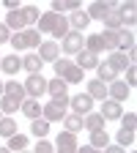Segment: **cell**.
<instances>
[{"instance_id": "26", "label": "cell", "mask_w": 137, "mask_h": 153, "mask_svg": "<svg viewBox=\"0 0 137 153\" xmlns=\"http://www.w3.org/2000/svg\"><path fill=\"white\" fill-rule=\"evenodd\" d=\"M118 16H121V25H134V16H137L134 3H124V6L118 8Z\"/></svg>"}, {"instance_id": "37", "label": "cell", "mask_w": 137, "mask_h": 153, "mask_svg": "<svg viewBox=\"0 0 137 153\" xmlns=\"http://www.w3.org/2000/svg\"><path fill=\"white\" fill-rule=\"evenodd\" d=\"M134 126H137L134 112H126V115H121V128H126V131H134Z\"/></svg>"}, {"instance_id": "36", "label": "cell", "mask_w": 137, "mask_h": 153, "mask_svg": "<svg viewBox=\"0 0 137 153\" xmlns=\"http://www.w3.org/2000/svg\"><path fill=\"white\" fill-rule=\"evenodd\" d=\"M22 14H25V22H28V25H36V22H38V16H41L36 6H25Z\"/></svg>"}, {"instance_id": "3", "label": "cell", "mask_w": 137, "mask_h": 153, "mask_svg": "<svg viewBox=\"0 0 137 153\" xmlns=\"http://www.w3.org/2000/svg\"><path fill=\"white\" fill-rule=\"evenodd\" d=\"M22 88H25V93L30 96V99H38V96H44V93H47V79H44L41 74H30L28 79H25Z\"/></svg>"}, {"instance_id": "20", "label": "cell", "mask_w": 137, "mask_h": 153, "mask_svg": "<svg viewBox=\"0 0 137 153\" xmlns=\"http://www.w3.org/2000/svg\"><path fill=\"white\" fill-rule=\"evenodd\" d=\"M41 66H44V63H41V57H38L36 52H30V55L22 57V68L30 71V74H41Z\"/></svg>"}, {"instance_id": "27", "label": "cell", "mask_w": 137, "mask_h": 153, "mask_svg": "<svg viewBox=\"0 0 137 153\" xmlns=\"http://www.w3.org/2000/svg\"><path fill=\"white\" fill-rule=\"evenodd\" d=\"M63 126H66V131H80L82 128V115H77V112H66L63 115Z\"/></svg>"}, {"instance_id": "18", "label": "cell", "mask_w": 137, "mask_h": 153, "mask_svg": "<svg viewBox=\"0 0 137 153\" xmlns=\"http://www.w3.org/2000/svg\"><path fill=\"white\" fill-rule=\"evenodd\" d=\"M19 109H22L30 120H36V118H41V104H38V99H25L22 104H19Z\"/></svg>"}, {"instance_id": "19", "label": "cell", "mask_w": 137, "mask_h": 153, "mask_svg": "<svg viewBox=\"0 0 137 153\" xmlns=\"http://www.w3.org/2000/svg\"><path fill=\"white\" fill-rule=\"evenodd\" d=\"M82 126L88 131H99V128H104V118L99 112H88V115H82Z\"/></svg>"}, {"instance_id": "39", "label": "cell", "mask_w": 137, "mask_h": 153, "mask_svg": "<svg viewBox=\"0 0 137 153\" xmlns=\"http://www.w3.org/2000/svg\"><path fill=\"white\" fill-rule=\"evenodd\" d=\"M33 153H55V145H52V142H47V140H38Z\"/></svg>"}, {"instance_id": "41", "label": "cell", "mask_w": 137, "mask_h": 153, "mask_svg": "<svg viewBox=\"0 0 137 153\" xmlns=\"http://www.w3.org/2000/svg\"><path fill=\"white\" fill-rule=\"evenodd\" d=\"M134 82H137V71H134V66H129V68H126V85L132 88Z\"/></svg>"}, {"instance_id": "44", "label": "cell", "mask_w": 137, "mask_h": 153, "mask_svg": "<svg viewBox=\"0 0 137 153\" xmlns=\"http://www.w3.org/2000/svg\"><path fill=\"white\" fill-rule=\"evenodd\" d=\"M77 153H102L99 148H91V145H85V148H77Z\"/></svg>"}, {"instance_id": "31", "label": "cell", "mask_w": 137, "mask_h": 153, "mask_svg": "<svg viewBox=\"0 0 137 153\" xmlns=\"http://www.w3.org/2000/svg\"><path fill=\"white\" fill-rule=\"evenodd\" d=\"M102 22H104V30H110V33H118V30H121V16H118V11H115V8L102 19Z\"/></svg>"}, {"instance_id": "29", "label": "cell", "mask_w": 137, "mask_h": 153, "mask_svg": "<svg viewBox=\"0 0 137 153\" xmlns=\"http://www.w3.org/2000/svg\"><path fill=\"white\" fill-rule=\"evenodd\" d=\"M110 145V134L104 131V128H99V131H91V148H99V150H104Z\"/></svg>"}, {"instance_id": "46", "label": "cell", "mask_w": 137, "mask_h": 153, "mask_svg": "<svg viewBox=\"0 0 137 153\" xmlns=\"http://www.w3.org/2000/svg\"><path fill=\"white\" fill-rule=\"evenodd\" d=\"M0 153H11V150H8V148H0Z\"/></svg>"}, {"instance_id": "5", "label": "cell", "mask_w": 137, "mask_h": 153, "mask_svg": "<svg viewBox=\"0 0 137 153\" xmlns=\"http://www.w3.org/2000/svg\"><path fill=\"white\" fill-rule=\"evenodd\" d=\"M61 41H63V52L66 55H77V52H80L82 47H85V41H82V33H74V30H69L63 38H61Z\"/></svg>"}, {"instance_id": "11", "label": "cell", "mask_w": 137, "mask_h": 153, "mask_svg": "<svg viewBox=\"0 0 137 153\" xmlns=\"http://www.w3.org/2000/svg\"><path fill=\"white\" fill-rule=\"evenodd\" d=\"M102 118L104 120H121V115H124V107L118 104V101H112V99H104L102 101Z\"/></svg>"}, {"instance_id": "21", "label": "cell", "mask_w": 137, "mask_h": 153, "mask_svg": "<svg viewBox=\"0 0 137 153\" xmlns=\"http://www.w3.org/2000/svg\"><path fill=\"white\" fill-rule=\"evenodd\" d=\"M88 96H91L93 101H96V99L104 101V99H107V85L99 82V79H91V82H88Z\"/></svg>"}, {"instance_id": "13", "label": "cell", "mask_w": 137, "mask_h": 153, "mask_svg": "<svg viewBox=\"0 0 137 153\" xmlns=\"http://www.w3.org/2000/svg\"><path fill=\"white\" fill-rule=\"evenodd\" d=\"M6 27H8V30H16V33H22V30L28 27L22 8H16V11H8V16H6Z\"/></svg>"}, {"instance_id": "33", "label": "cell", "mask_w": 137, "mask_h": 153, "mask_svg": "<svg viewBox=\"0 0 137 153\" xmlns=\"http://www.w3.org/2000/svg\"><path fill=\"white\" fill-rule=\"evenodd\" d=\"M11 134H16V120L14 118H0V137H11Z\"/></svg>"}, {"instance_id": "28", "label": "cell", "mask_w": 137, "mask_h": 153, "mask_svg": "<svg viewBox=\"0 0 137 153\" xmlns=\"http://www.w3.org/2000/svg\"><path fill=\"white\" fill-rule=\"evenodd\" d=\"M30 134H33L36 140H44L47 134H49V123H47L44 118H36V120L30 123Z\"/></svg>"}, {"instance_id": "49", "label": "cell", "mask_w": 137, "mask_h": 153, "mask_svg": "<svg viewBox=\"0 0 137 153\" xmlns=\"http://www.w3.org/2000/svg\"><path fill=\"white\" fill-rule=\"evenodd\" d=\"M0 118H3V112H0Z\"/></svg>"}, {"instance_id": "14", "label": "cell", "mask_w": 137, "mask_h": 153, "mask_svg": "<svg viewBox=\"0 0 137 153\" xmlns=\"http://www.w3.org/2000/svg\"><path fill=\"white\" fill-rule=\"evenodd\" d=\"M88 25H91V19H88V14H85L82 8H80V11H71V14H69V27H71L74 33H82Z\"/></svg>"}, {"instance_id": "23", "label": "cell", "mask_w": 137, "mask_h": 153, "mask_svg": "<svg viewBox=\"0 0 137 153\" xmlns=\"http://www.w3.org/2000/svg\"><path fill=\"white\" fill-rule=\"evenodd\" d=\"M3 93L11 96V99H16V101H25V88H22V82H16V79L6 82L3 85Z\"/></svg>"}, {"instance_id": "30", "label": "cell", "mask_w": 137, "mask_h": 153, "mask_svg": "<svg viewBox=\"0 0 137 153\" xmlns=\"http://www.w3.org/2000/svg\"><path fill=\"white\" fill-rule=\"evenodd\" d=\"M107 63H110L115 71H126V68H129V60H126V55H124V52H110Z\"/></svg>"}, {"instance_id": "35", "label": "cell", "mask_w": 137, "mask_h": 153, "mask_svg": "<svg viewBox=\"0 0 137 153\" xmlns=\"http://www.w3.org/2000/svg\"><path fill=\"white\" fill-rule=\"evenodd\" d=\"M19 104H22V101H16V99H11V96L3 93V99H0V112H16Z\"/></svg>"}, {"instance_id": "22", "label": "cell", "mask_w": 137, "mask_h": 153, "mask_svg": "<svg viewBox=\"0 0 137 153\" xmlns=\"http://www.w3.org/2000/svg\"><path fill=\"white\" fill-rule=\"evenodd\" d=\"M96 71H99V82H104V85H110V82L118 79V71H115L110 63H99V66H96Z\"/></svg>"}, {"instance_id": "12", "label": "cell", "mask_w": 137, "mask_h": 153, "mask_svg": "<svg viewBox=\"0 0 137 153\" xmlns=\"http://www.w3.org/2000/svg\"><path fill=\"white\" fill-rule=\"evenodd\" d=\"M63 115H66V107L55 104V101H49V104H44V107H41V118H44L47 123H55V120H63Z\"/></svg>"}, {"instance_id": "25", "label": "cell", "mask_w": 137, "mask_h": 153, "mask_svg": "<svg viewBox=\"0 0 137 153\" xmlns=\"http://www.w3.org/2000/svg\"><path fill=\"white\" fill-rule=\"evenodd\" d=\"M22 38H25V49H38V44H41V33L36 27H25Z\"/></svg>"}, {"instance_id": "15", "label": "cell", "mask_w": 137, "mask_h": 153, "mask_svg": "<svg viewBox=\"0 0 137 153\" xmlns=\"http://www.w3.org/2000/svg\"><path fill=\"white\" fill-rule=\"evenodd\" d=\"M99 66V55H93V52H88V49H80L77 52V68H96Z\"/></svg>"}, {"instance_id": "10", "label": "cell", "mask_w": 137, "mask_h": 153, "mask_svg": "<svg viewBox=\"0 0 137 153\" xmlns=\"http://www.w3.org/2000/svg\"><path fill=\"white\" fill-rule=\"evenodd\" d=\"M36 55L41 57V63H55V60H58V55H61V47H58L55 41H41Z\"/></svg>"}, {"instance_id": "9", "label": "cell", "mask_w": 137, "mask_h": 153, "mask_svg": "<svg viewBox=\"0 0 137 153\" xmlns=\"http://www.w3.org/2000/svg\"><path fill=\"white\" fill-rule=\"evenodd\" d=\"M129 93H132V88L126 85V82H121V79H115V82H110V88H107V99H112V101H126L129 99Z\"/></svg>"}, {"instance_id": "38", "label": "cell", "mask_w": 137, "mask_h": 153, "mask_svg": "<svg viewBox=\"0 0 137 153\" xmlns=\"http://www.w3.org/2000/svg\"><path fill=\"white\" fill-rule=\"evenodd\" d=\"M132 142H134V131L121 128V131H118V145H121V148H126V145H132Z\"/></svg>"}, {"instance_id": "42", "label": "cell", "mask_w": 137, "mask_h": 153, "mask_svg": "<svg viewBox=\"0 0 137 153\" xmlns=\"http://www.w3.org/2000/svg\"><path fill=\"white\" fill-rule=\"evenodd\" d=\"M102 153H126V148H121V145H107Z\"/></svg>"}, {"instance_id": "43", "label": "cell", "mask_w": 137, "mask_h": 153, "mask_svg": "<svg viewBox=\"0 0 137 153\" xmlns=\"http://www.w3.org/2000/svg\"><path fill=\"white\" fill-rule=\"evenodd\" d=\"M8 38H11V33H8V27H6V25H0V44H6V41H8Z\"/></svg>"}, {"instance_id": "34", "label": "cell", "mask_w": 137, "mask_h": 153, "mask_svg": "<svg viewBox=\"0 0 137 153\" xmlns=\"http://www.w3.org/2000/svg\"><path fill=\"white\" fill-rule=\"evenodd\" d=\"M85 49H88V52H93V55L104 52V47H102V38H99V33H93V36H88V38H85Z\"/></svg>"}, {"instance_id": "1", "label": "cell", "mask_w": 137, "mask_h": 153, "mask_svg": "<svg viewBox=\"0 0 137 153\" xmlns=\"http://www.w3.org/2000/svg\"><path fill=\"white\" fill-rule=\"evenodd\" d=\"M55 74H58V79H63L66 85H77V82H82V76H85V71L77 68V63L61 60V57L55 60Z\"/></svg>"}, {"instance_id": "45", "label": "cell", "mask_w": 137, "mask_h": 153, "mask_svg": "<svg viewBox=\"0 0 137 153\" xmlns=\"http://www.w3.org/2000/svg\"><path fill=\"white\" fill-rule=\"evenodd\" d=\"M3 3H6V8H8V11H16V6H19V0H3Z\"/></svg>"}, {"instance_id": "24", "label": "cell", "mask_w": 137, "mask_h": 153, "mask_svg": "<svg viewBox=\"0 0 137 153\" xmlns=\"http://www.w3.org/2000/svg\"><path fill=\"white\" fill-rule=\"evenodd\" d=\"M63 11H80V0H52V14H63Z\"/></svg>"}, {"instance_id": "17", "label": "cell", "mask_w": 137, "mask_h": 153, "mask_svg": "<svg viewBox=\"0 0 137 153\" xmlns=\"http://www.w3.org/2000/svg\"><path fill=\"white\" fill-rule=\"evenodd\" d=\"M0 68H3L6 74H16L19 68H22V57H16V55H6V57H0Z\"/></svg>"}, {"instance_id": "6", "label": "cell", "mask_w": 137, "mask_h": 153, "mask_svg": "<svg viewBox=\"0 0 137 153\" xmlns=\"http://www.w3.org/2000/svg\"><path fill=\"white\" fill-rule=\"evenodd\" d=\"M69 104H71V109H74L77 115H88V112H93V99H91L88 93H77V96H71Z\"/></svg>"}, {"instance_id": "32", "label": "cell", "mask_w": 137, "mask_h": 153, "mask_svg": "<svg viewBox=\"0 0 137 153\" xmlns=\"http://www.w3.org/2000/svg\"><path fill=\"white\" fill-rule=\"evenodd\" d=\"M28 148V137H25V134H11V137H8V150L14 153V150H25Z\"/></svg>"}, {"instance_id": "7", "label": "cell", "mask_w": 137, "mask_h": 153, "mask_svg": "<svg viewBox=\"0 0 137 153\" xmlns=\"http://www.w3.org/2000/svg\"><path fill=\"white\" fill-rule=\"evenodd\" d=\"M112 6H115V0H96V3H91L88 6V19H104L110 11H112Z\"/></svg>"}, {"instance_id": "47", "label": "cell", "mask_w": 137, "mask_h": 153, "mask_svg": "<svg viewBox=\"0 0 137 153\" xmlns=\"http://www.w3.org/2000/svg\"><path fill=\"white\" fill-rule=\"evenodd\" d=\"M0 96H3V79H0Z\"/></svg>"}, {"instance_id": "8", "label": "cell", "mask_w": 137, "mask_h": 153, "mask_svg": "<svg viewBox=\"0 0 137 153\" xmlns=\"http://www.w3.org/2000/svg\"><path fill=\"white\" fill-rule=\"evenodd\" d=\"M61 19H63V14H52V11H47V14H41V16H38V33H52L58 25H61Z\"/></svg>"}, {"instance_id": "2", "label": "cell", "mask_w": 137, "mask_h": 153, "mask_svg": "<svg viewBox=\"0 0 137 153\" xmlns=\"http://www.w3.org/2000/svg\"><path fill=\"white\" fill-rule=\"evenodd\" d=\"M47 93L52 96V101H55V104H61V107H66L69 99H71L69 90H66V82H63V79H58V76H55V79H47Z\"/></svg>"}, {"instance_id": "4", "label": "cell", "mask_w": 137, "mask_h": 153, "mask_svg": "<svg viewBox=\"0 0 137 153\" xmlns=\"http://www.w3.org/2000/svg\"><path fill=\"white\" fill-rule=\"evenodd\" d=\"M77 134L74 131H63V134H58V140H55V150L58 153H77Z\"/></svg>"}, {"instance_id": "48", "label": "cell", "mask_w": 137, "mask_h": 153, "mask_svg": "<svg viewBox=\"0 0 137 153\" xmlns=\"http://www.w3.org/2000/svg\"><path fill=\"white\" fill-rule=\"evenodd\" d=\"M19 153H30V150H19Z\"/></svg>"}, {"instance_id": "40", "label": "cell", "mask_w": 137, "mask_h": 153, "mask_svg": "<svg viewBox=\"0 0 137 153\" xmlns=\"http://www.w3.org/2000/svg\"><path fill=\"white\" fill-rule=\"evenodd\" d=\"M8 41H11V47H14V49H25V38H22V33H14Z\"/></svg>"}, {"instance_id": "16", "label": "cell", "mask_w": 137, "mask_h": 153, "mask_svg": "<svg viewBox=\"0 0 137 153\" xmlns=\"http://www.w3.org/2000/svg\"><path fill=\"white\" fill-rule=\"evenodd\" d=\"M115 38H118V49H115V52H129V49H134V33L132 30H118V33H115Z\"/></svg>"}]
</instances>
